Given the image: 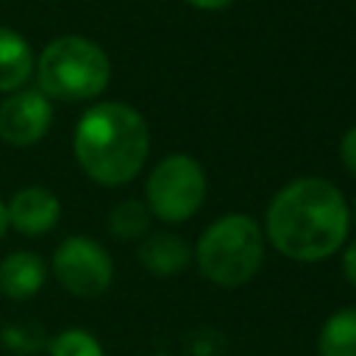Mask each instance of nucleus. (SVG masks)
Instances as JSON below:
<instances>
[{
  "label": "nucleus",
  "instance_id": "obj_1",
  "mask_svg": "<svg viewBox=\"0 0 356 356\" xmlns=\"http://www.w3.org/2000/svg\"><path fill=\"white\" fill-rule=\"evenodd\" d=\"M267 239L292 261H323L348 239L350 206L325 178H298L267 206Z\"/></svg>",
  "mask_w": 356,
  "mask_h": 356
},
{
  "label": "nucleus",
  "instance_id": "obj_2",
  "mask_svg": "<svg viewBox=\"0 0 356 356\" xmlns=\"http://www.w3.org/2000/svg\"><path fill=\"white\" fill-rule=\"evenodd\" d=\"M150 131L128 103H97L86 108L72 134V153L81 170L100 186L134 181L147 159Z\"/></svg>",
  "mask_w": 356,
  "mask_h": 356
},
{
  "label": "nucleus",
  "instance_id": "obj_3",
  "mask_svg": "<svg viewBox=\"0 0 356 356\" xmlns=\"http://www.w3.org/2000/svg\"><path fill=\"white\" fill-rule=\"evenodd\" d=\"M108 56L86 36H58L36 58L39 89L56 100H92L108 86Z\"/></svg>",
  "mask_w": 356,
  "mask_h": 356
},
{
  "label": "nucleus",
  "instance_id": "obj_4",
  "mask_svg": "<svg viewBox=\"0 0 356 356\" xmlns=\"http://www.w3.org/2000/svg\"><path fill=\"white\" fill-rule=\"evenodd\" d=\"M197 270L217 286H242L256 275L264 259V234L248 214L214 220L195 248Z\"/></svg>",
  "mask_w": 356,
  "mask_h": 356
},
{
  "label": "nucleus",
  "instance_id": "obj_5",
  "mask_svg": "<svg viewBox=\"0 0 356 356\" xmlns=\"http://www.w3.org/2000/svg\"><path fill=\"white\" fill-rule=\"evenodd\" d=\"M206 197V172L197 159L186 153L164 156L147 175L145 200L147 211L164 222L189 220Z\"/></svg>",
  "mask_w": 356,
  "mask_h": 356
},
{
  "label": "nucleus",
  "instance_id": "obj_6",
  "mask_svg": "<svg viewBox=\"0 0 356 356\" xmlns=\"http://www.w3.org/2000/svg\"><path fill=\"white\" fill-rule=\"evenodd\" d=\"M56 281L75 298H97L111 286L114 261L92 236H67L53 253Z\"/></svg>",
  "mask_w": 356,
  "mask_h": 356
},
{
  "label": "nucleus",
  "instance_id": "obj_7",
  "mask_svg": "<svg viewBox=\"0 0 356 356\" xmlns=\"http://www.w3.org/2000/svg\"><path fill=\"white\" fill-rule=\"evenodd\" d=\"M53 122V103L42 89H17L0 103V139L31 147L44 139Z\"/></svg>",
  "mask_w": 356,
  "mask_h": 356
},
{
  "label": "nucleus",
  "instance_id": "obj_8",
  "mask_svg": "<svg viewBox=\"0 0 356 356\" xmlns=\"http://www.w3.org/2000/svg\"><path fill=\"white\" fill-rule=\"evenodd\" d=\"M8 225L25 236H42L56 228L61 217V200L44 186H22L6 203Z\"/></svg>",
  "mask_w": 356,
  "mask_h": 356
},
{
  "label": "nucleus",
  "instance_id": "obj_9",
  "mask_svg": "<svg viewBox=\"0 0 356 356\" xmlns=\"http://www.w3.org/2000/svg\"><path fill=\"white\" fill-rule=\"evenodd\" d=\"M47 278V264L39 253L14 250L0 261V292L11 300L33 298Z\"/></svg>",
  "mask_w": 356,
  "mask_h": 356
},
{
  "label": "nucleus",
  "instance_id": "obj_10",
  "mask_svg": "<svg viewBox=\"0 0 356 356\" xmlns=\"http://www.w3.org/2000/svg\"><path fill=\"white\" fill-rule=\"evenodd\" d=\"M136 256L150 275H175L189 264L192 253H189V245L178 234L156 231L142 239Z\"/></svg>",
  "mask_w": 356,
  "mask_h": 356
},
{
  "label": "nucleus",
  "instance_id": "obj_11",
  "mask_svg": "<svg viewBox=\"0 0 356 356\" xmlns=\"http://www.w3.org/2000/svg\"><path fill=\"white\" fill-rule=\"evenodd\" d=\"M33 75V50L22 33L0 25V92H17Z\"/></svg>",
  "mask_w": 356,
  "mask_h": 356
},
{
  "label": "nucleus",
  "instance_id": "obj_12",
  "mask_svg": "<svg viewBox=\"0 0 356 356\" xmlns=\"http://www.w3.org/2000/svg\"><path fill=\"white\" fill-rule=\"evenodd\" d=\"M320 356H356V306L334 312L317 337Z\"/></svg>",
  "mask_w": 356,
  "mask_h": 356
},
{
  "label": "nucleus",
  "instance_id": "obj_13",
  "mask_svg": "<svg viewBox=\"0 0 356 356\" xmlns=\"http://www.w3.org/2000/svg\"><path fill=\"white\" fill-rule=\"evenodd\" d=\"M147 222H150V211L136 197H128L108 211V231L117 239H139L147 231Z\"/></svg>",
  "mask_w": 356,
  "mask_h": 356
},
{
  "label": "nucleus",
  "instance_id": "obj_14",
  "mask_svg": "<svg viewBox=\"0 0 356 356\" xmlns=\"http://www.w3.org/2000/svg\"><path fill=\"white\" fill-rule=\"evenodd\" d=\"M50 356H103L100 342L86 328H64L47 342Z\"/></svg>",
  "mask_w": 356,
  "mask_h": 356
},
{
  "label": "nucleus",
  "instance_id": "obj_15",
  "mask_svg": "<svg viewBox=\"0 0 356 356\" xmlns=\"http://www.w3.org/2000/svg\"><path fill=\"white\" fill-rule=\"evenodd\" d=\"M3 342H6V348H11L14 353H33V350H39L42 345H44V337H42V331L36 328V325H8L6 331H3Z\"/></svg>",
  "mask_w": 356,
  "mask_h": 356
},
{
  "label": "nucleus",
  "instance_id": "obj_16",
  "mask_svg": "<svg viewBox=\"0 0 356 356\" xmlns=\"http://www.w3.org/2000/svg\"><path fill=\"white\" fill-rule=\"evenodd\" d=\"M339 156H342V164L348 167V172H350V175H356V125L342 136Z\"/></svg>",
  "mask_w": 356,
  "mask_h": 356
},
{
  "label": "nucleus",
  "instance_id": "obj_17",
  "mask_svg": "<svg viewBox=\"0 0 356 356\" xmlns=\"http://www.w3.org/2000/svg\"><path fill=\"white\" fill-rule=\"evenodd\" d=\"M342 270H345V278L356 286V242L348 245V250L342 256Z\"/></svg>",
  "mask_w": 356,
  "mask_h": 356
},
{
  "label": "nucleus",
  "instance_id": "obj_18",
  "mask_svg": "<svg viewBox=\"0 0 356 356\" xmlns=\"http://www.w3.org/2000/svg\"><path fill=\"white\" fill-rule=\"evenodd\" d=\"M189 6H195V8H203V11H217V8H225V6H231L234 0H186Z\"/></svg>",
  "mask_w": 356,
  "mask_h": 356
},
{
  "label": "nucleus",
  "instance_id": "obj_19",
  "mask_svg": "<svg viewBox=\"0 0 356 356\" xmlns=\"http://www.w3.org/2000/svg\"><path fill=\"white\" fill-rule=\"evenodd\" d=\"M6 231H8V211H6V200L0 197V239L6 236Z\"/></svg>",
  "mask_w": 356,
  "mask_h": 356
},
{
  "label": "nucleus",
  "instance_id": "obj_20",
  "mask_svg": "<svg viewBox=\"0 0 356 356\" xmlns=\"http://www.w3.org/2000/svg\"><path fill=\"white\" fill-rule=\"evenodd\" d=\"M353 214H356V206H353Z\"/></svg>",
  "mask_w": 356,
  "mask_h": 356
}]
</instances>
